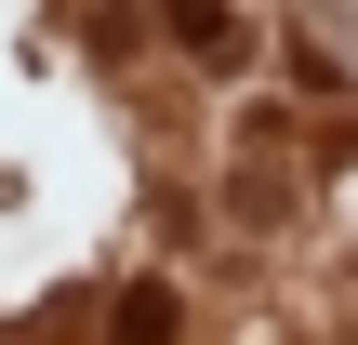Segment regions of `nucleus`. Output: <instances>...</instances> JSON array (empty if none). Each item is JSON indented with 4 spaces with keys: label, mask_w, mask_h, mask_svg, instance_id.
Segmentation results:
<instances>
[{
    "label": "nucleus",
    "mask_w": 358,
    "mask_h": 345,
    "mask_svg": "<svg viewBox=\"0 0 358 345\" xmlns=\"http://www.w3.org/2000/svg\"><path fill=\"white\" fill-rule=\"evenodd\" d=\"M106 332H120V345H173V293H159V279H146V293H120V319H106Z\"/></svg>",
    "instance_id": "1"
}]
</instances>
